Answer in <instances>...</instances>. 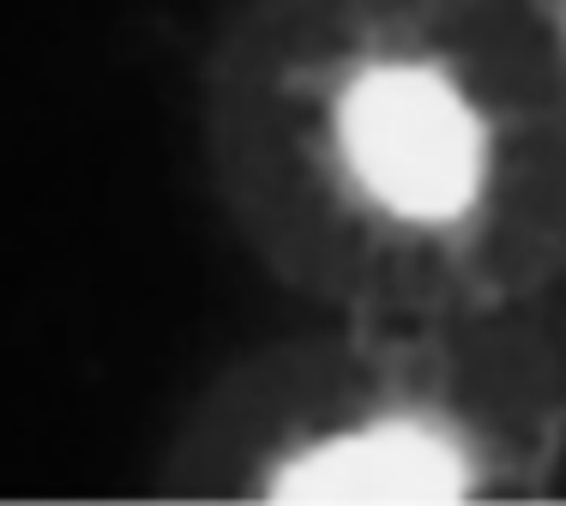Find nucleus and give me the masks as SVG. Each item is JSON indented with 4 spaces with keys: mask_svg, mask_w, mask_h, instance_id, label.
<instances>
[{
    "mask_svg": "<svg viewBox=\"0 0 566 506\" xmlns=\"http://www.w3.org/2000/svg\"><path fill=\"white\" fill-rule=\"evenodd\" d=\"M235 242L326 319L512 314L566 284L555 0H235L199 66Z\"/></svg>",
    "mask_w": 566,
    "mask_h": 506,
    "instance_id": "f257e3e1",
    "label": "nucleus"
},
{
    "mask_svg": "<svg viewBox=\"0 0 566 506\" xmlns=\"http://www.w3.org/2000/svg\"><path fill=\"white\" fill-rule=\"evenodd\" d=\"M566 458L548 308L326 319L199 398L175 488L253 506L531 500Z\"/></svg>",
    "mask_w": 566,
    "mask_h": 506,
    "instance_id": "f03ea898",
    "label": "nucleus"
},
{
    "mask_svg": "<svg viewBox=\"0 0 566 506\" xmlns=\"http://www.w3.org/2000/svg\"><path fill=\"white\" fill-rule=\"evenodd\" d=\"M555 302H560V319H555V331H560V362H566V284H560V296H555Z\"/></svg>",
    "mask_w": 566,
    "mask_h": 506,
    "instance_id": "7ed1b4c3",
    "label": "nucleus"
},
{
    "mask_svg": "<svg viewBox=\"0 0 566 506\" xmlns=\"http://www.w3.org/2000/svg\"><path fill=\"white\" fill-rule=\"evenodd\" d=\"M555 7H560V19H566V0H555Z\"/></svg>",
    "mask_w": 566,
    "mask_h": 506,
    "instance_id": "20e7f679",
    "label": "nucleus"
}]
</instances>
